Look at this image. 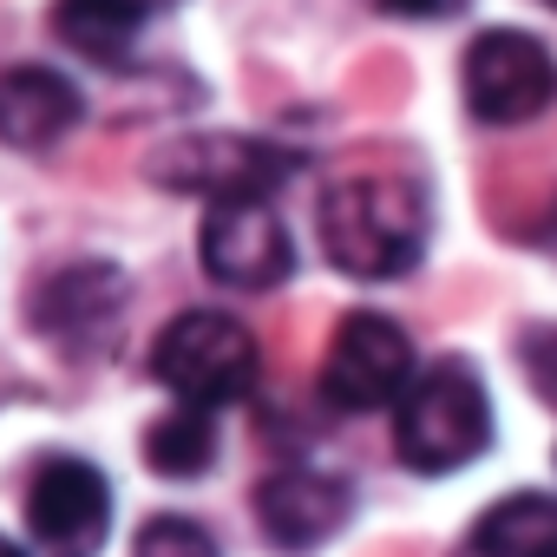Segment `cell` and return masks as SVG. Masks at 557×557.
Returning <instances> with one entry per match:
<instances>
[{
    "label": "cell",
    "mask_w": 557,
    "mask_h": 557,
    "mask_svg": "<svg viewBox=\"0 0 557 557\" xmlns=\"http://www.w3.org/2000/svg\"><path fill=\"white\" fill-rule=\"evenodd\" d=\"M322 249L342 275L394 283L426 249V197L413 177H342L322 190Z\"/></svg>",
    "instance_id": "1"
},
{
    "label": "cell",
    "mask_w": 557,
    "mask_h": 557,
    "mask_svg": "<svg viewBox=\"0 0 557 557\" xmlns=\"http://www.w3.org/2000/svg\"><path fill=\"white\" fill-rule=\"evenodd\" d=\"M394 446L413 472H459L492 446V400L466 361H433L394 407Z\"/></svg>",
    "instance_id": "2"
},
{
    "label": "cell",
    "mask_w": 557,
    "mask_h": 557,
    "mask_svg": "<svg viewBox=\"0 0 557 557\" xmlns=\"http://www.w3.org/2000/svg\"><path fill=\"white\" fill-rule=\"evenodd\" d=\"M151 374L184 407H230L256 387V342L223 309H184L151 342Z\"/></svg>",
    "instance_id": "3"
},
{
    "label": "cell",
    "mask_w": 557,
    "mask_h": 557,
    "mask_svg": "<svg viewBox=\"0 0 557 557\" xmlns=\"http://www.w3.org/2000/svg\"><path fill=\"white\" fill-rule=\"evenodd\" d=\"M413 387V342L400 322L361 309L335 329L329 342V368H322V394L342 413H381L400 407V394Z\"/></svg>",
    "instance_id": "4"
},
{
    "label": "cell",
    "mask_w": 557,
    "mask_h": 557,
    "mask_svg": "<svg viewBox=\"0 0 557 557\" xmlns=\"http://www.w3.org/2000/svg\"><path fill=\"white\" fill-rule=\"evenodd\" d=\"M550 99H557V66L531 34L492 27L466 47V106L479 125H524Z\"/></svg>",
    "instance_id": "5"
},
{
    "label": "cell",
    "mask_w": 557,
    "mask_h": 557,
    "mask_svg": "<svg viewBox=\"0 0 557 557\" xmlns=\"http://www.w3.org/2000/svg\"><path fill=\"white\" fill-rule=\"evenodd\" d=\"M151 177L164 190H190V197H210V203H230V197H269L275 184L289 177V151H275L262 138H177L151 158Z\"/></svg>",
    "instance_id": "6"
},
{
    "label": "cell",
    "mask_w": 557,
    "mask_h": 557,
    "mask_svg": "<svg viewBox=\"0 0 557 557\" xmlns=\"http://www.w3.org/2000/svg\"><path fill=\"white\" fill-rule=\"evenodd\" d=\"M203 269L230 289H275L296 269V243L289 223L269 210V197H230L210 203L203 216Z\"/></svg>",
    "instance_id": "7"
},
{
    "label": "cell",
    "mask_w": 557,
    "mask_h": 557,
    "mask_svg": "<svg viewBox=\"0 0 557 557\" xmlns=\"http://www.w3.org/2000/svg\"><path fill=\"white\" fill-rule=\"evenodd\" d=\"M112 524V492L86 459H47L27 485V531L47 557H92Z\"/></svg>",
    "instance_id": "8"
},
{
    "label": "cell",
    "mask_w": 557,
    "mask_h": 557,
    "mask_svg": "<svg viewBox=\"0 0 557 557\" xmlns=\"http://www.w3.org/2000/svg\"><path fill=\"white\" fill-rule=\"evenodd\" d=\"M125 275L112 262H73V269H53L40 296H34V322L47 342L73 348V355H92L112 342L119 315H125Z\"/></svg>",
    "instance_id": "9"
},
{
    "label": "cell",
    "mask_w": 557,
    "mask_h": 557,
    "mask_svg": "<svg viewBox=\"0 0 557 557\" xmlns=\"http://www.w3.org/2000/svg\"><path fill=\"white\" fill-rule=\"evenodd\" d=\"M348 485L335 472H309V466H289V472H269L256 485V518L262 531L283 544V550H315L322 537L342 531L348 518Z\"/></svg>",
    "instance_id": "10"
},
{
    "label": "cell",
    "mask_w": 557,
    "mask_h": 557,
    "mask_svg": "<svg viewBox=\"0 0 557 557\" xmlns=\"http://www.w3.org/2000/svg\"><path fill=\"white\" fill-rule=\"evenodd\" d=\"M79 119H86V99L66 73H53V66H8L0 73V145L47 151Z\"/></svg>",
    "instance_id": "11"
},
{
    "label": "cell",
    "mask_w": 557,
    "mask_h": 557,
    "mask_svg": "<svg viewBox=\"0 0 557 557\" xmlns=\"http://www.w3.org/2000/svg\"><path fill=\"white\" fill-rule=\"evenodd\" d=\"M151 0H53V34L92 66H119L145 34Z\"/></svg>",
    "instance_id": "12"
},
{
    "label": "cell",
    "mask_w": 557,
    "mask_h": 557,
    "mask_svg": "<svg viewBox=\"0 0 557 557\" xmlns=\"http://www.w3.org/2000/svg\"><path fill=\"white\" fill-rule=\"evenodd\" d=\"M479 557H557V498L544 492H518L505 505H492L472 531Z\"/></svg>",
    "instance_id": "13"
},
{
    "label": "cell",
    "mask_w": 557,
    "mask_h": 557,
    "mask_svg": "<svg viewBox=\"0 0 557 557\" xmlns=\"http://www.w3.org/2000/svg\"><path fill=\"white\" fill-rule=\"evenodd\" d=\"M145 459H151V472H164V479H197V472H210V459H216L210 407H177V413H164V420L145 433Z\"/></svg>",
    "instance_id": "14"
},
{
    "label": "cell",
    "mask_w": 557,
    "mask_h": 557,
    "mask_svg": "<svg viewBox=\"0 0 557 557\" xmlns=\"http://www.w3.org/2000/svg\"><path fill=\"white\" fill-rule=\"evenodd\" d=\"M132 557H216V537L203 531V524H190V518H151L145 531H138V550Z\"/></svg>",
    "instance_id": "15"
},
{
    "label": "cell",
    "mask_w": 557,
    "mask_h": 557,
    "mask_svg": "<svg viewBox=\"0 0 557 557\" xmlns=\"http://www.w3.org/2000/svg\"><path fill=\"white\" fill-rule=\"evenodd\" d=\"M387 14H407V21H433V14H453V8H466V0H381Z\"/></svg>",
    "instance_id": "16"
},
{
    "label": "cell",
    "mask_w": 557,
    "mask_h": 557,
    "mask_svg": "<svg viewBox=\"0 0 557 557\" xmlns=\"http://www.w3.org/2000/svg\"><path fill=\"white\" fill-rule=\"evenodd\" d=\"M544 243H550V256H557V203H550V230H544Z\"/></svg>",
    "instance_id": "17"
},
{
    "label": "cell",
    "mask_w": 557,
    "mask_h": 557,
    "mask_svg": "<svg viewBox=\"0 0 557 557\" xmlns=\"http://www.w3.org/2000/svg\"><path fill=\"white\" fill-rule=\"evenodd\" d=\"M0 557H27V550H21V544H14V537H0Z\"/></svg>",
    "instance_id": "18"
},
{
    "label": "cell",
    "mask_w": 557,
    "mask_h": 557,
    "mask_svg": "<svg viewBox=\"0 0 557 557\" xmlns=\"http://www.w3.org/2000/svg\"><path fill=\"white\" fill-rule=\"evenodd\" d=\"M550 8H557V0H550Z\"/></svg>",
    "instance_id": "19"
}]
</instances>
